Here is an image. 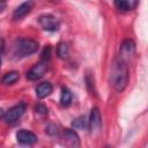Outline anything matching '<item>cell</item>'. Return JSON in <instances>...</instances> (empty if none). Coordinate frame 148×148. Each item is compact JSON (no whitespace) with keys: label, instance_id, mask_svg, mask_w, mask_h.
<instances>
[{"label":"cell","instance_id":"cell-19","mask_svg":"<svg viewBox=\"0 0 148 148\" xmlns=\"http://www.w3.org/2000/svg\"><path fill=\"white\" fill-rule=\"evenodd\" d=\"M46 133L50 134V135H56V134L58 133L57 126H56V125H49L47 128H46Z\"/></svg>","mask_w":148,"mask_h":148},{"label":"cell","instance_id":"cell-18","mask_svg":"<svg viewBox=\"0 0 148 148\" xmlns=\"http://www.w3.org/2000/svg\"><path fill=\"white\" fill-rule=\"evenodd\" d=\"M35 111H36V113L42 114V116L47 114V108L45 105H43V104H37L36 108H35Z\"/></svg>","mask_w":148,"mask_h":148},{"label":"cell","instance_id":"cell-7","mask_svg":"<svg viewBox=\"0 0 148 148\" xmlns=\"http://www.w3.org/2000/svg\"><path fill=\"white\" fill-rule=\"evenodd\" d=\"M62 140L64 143L71 148H76L80 146V139L76 132H74L71 128H65L62 132Z\"/></svg>","mask_w":148,"mask_h":148},{"label":"cell","instance_id":"cell-8","mask_svg":"<svg viewBox=\"0 0 148 148\" xmlns=\"http://www.w3.org/2000/svg\"><path fill=\"white\" fill-rule=\"evenodd\" d=\"M35 2L32 0L25 1L23 3H21L18 7H16V9L13 13V18L14 20H21L22 17H24L27 14H29L31 12V9L34 8Z\"/></svg>","mask_w":148,"mask_h":148},{"label":"cell","instance_id":"cell-12","mask_svg":"<svg viewBox=\"0 0 148 148\" xmlns=\"http://www.w3.org/2000/svg\"><path fill=\"white\" fill-rule=\"evenodd\" d=\"M135 51V44L133 40L131 39H126L123 42L121 46H120V54H121V58L120 59H124L125 57H128V56H132Z\"/></svg>","mask_w":148,"mask_h":148},{"label":"cell","instance_id":"cell-20","mask_svg":"<svg viewBox=\"0 0 148 148\" xmlns=\"http://www.w3.org/2000/svg\"><path fill=\"white\" fill-rule=\"evenodd\" d=\"M3 50H5V42L2 38H0V57L3 53Z\"/></svg>","mask_w":148,"mask_h":148},{"label":"cell","instance_id":"cell-13","mask_svg":"<svg viewBox=\"0 0 148 148\" xmlns=\"http://www.w3.org/2000/svg\"><path fill=\"white\" fill-rule=\"evenodd\" d=\"M18 79H20V74H18V72H16V71H12V72L6 73V74L2 76L1 82H2L3 84H13V83H15Z\"/></svg>","mask_w":148,"mask_h":148},{"label":"cell","instance_id":"cell-22","mask_svg":"<svg viewBox=\"0 0 148 148\" xmlns=\"http://www.w3.org/2000/svg\"><path fill=\"white\" fill-rule=\"evenodd\" d=\"M3 116H5V111H3L2 108H0V118H2Z\"/></svg>","mask_w":148,"mask_h":148},{"label":"cell","instance_id":"cell-21","mask_svg":"<svg viewBox=\"0 0 148 148\" xmlns=\"http://www.w3.org/2000/svg\"><path fill=\"white\" fill-rule=\"evenodd\" d=\"M6 8V1L5 0H0V12H2Z\"/></svg>","mask_w":148,"mask_h":148},{"label":"cell","instance_id":"cell-15","mask_svg":"<svg viewBox=\"0 0 148 148\" xmlns=\"http://www.w3.org/2000/svg\"><path fill=\"white\" fill-rule=\"evenodd\" d=\"M69 54V49L66 43H59L57 46V56L60 59H67Z\"/></svg>","mask_w":148,"mask_h":148},{"label":"cell","instance_id":"cell-11","mask_svg":"<svg viewBox=\"0 0 148 148\" xmlns=\"http://www.w3.org/2000/svg\"><path fill=\"white\" fill-rule=\"evenodd\" d=\"M53 90V87L50 82H42L36 88V96L38 98H45L47 97Z\"/></svg>","mask_w":148,"mask_h":148},{"label":"cell","instance_id":"cell-1","mask_svg":"<svg viewBox=\"0 0 148 148\" xmlns=\"http://www.w3.org/2000/svg\"><path fill=\"white\" fill-rule=\"evenodd\" d=\"M128 82V71L125 61L123 59H117L113 61L110 72V83L118 91L121 92L126 88Z\"/></svg>","mask_w":148,"mask_h":148},{"label":"cell","instance_id":"cell-14","mask_svg":"<svg viewBox=\"0 0 148 148\" xmlns=\"http://www.w3.org/2000/svg\"><path fill=\"white\" fill-rule=\"evenodd\" d=\"M72 103V92L67 88L61 89V95H60V104L61 106H68Z\"/></svg>","mask_w":148,"mask_h":148},{"label":"cell","instance_id":"cell-4","mask_svg":"<svg viewBox=\"0 0 148 148\" xmlns=\"http://www.w3.org/2000/svg\"><path fill=\"white\" fill-rule=\"evenodd\" d=\"M102 127V118L98 108H92L90 112V117L88 120V128L91 135H96L101 132Z\"/></svg>","mask_w":148,"mask_h":148},{"label":"cell","instance_id":"cell-17","mask_svg":"<svg viewBox=\"0 0 148 148\" xmlns=\"http://www.w3.org/2000/svg\"><path fill=\"white\" fill-rule=\"evenodd\" d=\"M50 57H51V47L47 45V46L44 47V50H43V52L40 54V61H45L46 62L50 59Z\"/></svg>","mask_w":148,"mask_h":148},{"label":"cell","instance_id":"cell-3","mask_svg":"<svg viewBox=\"0 0 148 148\" xmlns=\"http://www.w3.org/2000/svg\"><path fill=\"white\" fill-rule=\"evenodd\" d=\"M24 111H25V104L22 103V102L18 103V104H16V105H14V106H12L7 112H5V116H3L5 121L7 124H14V123H16L23 116Z\"/></svg>","mask_w":148,"mask_h":148},{"label":"cell","instance_id":"cell-6","mask_svg":"<svg viewBox=\"0 0 148 148\" xmlns=\"http://www.w3.org/2000/svg\"><path fill=\"white\" fill-rule=\"evenodd\" d=\"M47 71V65L45 61H39L37 64H35L27 73V79L30 81H36L38 79H40L45 72Z\"/></svg>","mask_w":148,"mask_h":148},{"label":"cell","instance_id":"cell-9","mask_svg":"<svg viewBox=\"0 0 148 148\" xmlns=\"http://www.w3.org/2000/svg\"><path fill=\"white\" fill-rule=\"evenodd\" d=\"M16 139L21 145H34L37 141V136L35 133L27 131V130H21L16 133Z\"/></svg>","mask_w":148,"mask_h":148},{"label":"cell","instance_id":"cell-5","mask_svg":"<svg viewBox=\"0 0 148 148\" xmlns=\"http://www.w3.org/2000/svg\"><path fill=\"white\" fill-rule=\"evenodd\" d=\"M38 23H39L40 27H42L44 30H46V31H57V30L59 29V27H60L59 21H58L53 15H50V14L39 16Z\"/></svg>","mask_w":148,"mask_h":148},{"label":"cell","instance_id":"cell-23","mask_svg":"<svg viewBox=\"0 0 148 148\" xmlns=\"http://www.w3.org/2000/svg\"><path fill=\"white\" fill-rule=\"evenodd\" d=\"M0 67H1V58H0Z\"/></svg>","mask_w":148,"mask_h":148},{"label":"cell","instance_id":"cell-2","mask_svg":"<svg viewBox=\"0 0 148 148\" xmlns=\"http://www.w3.org/2000/svg\"><path fill=\"white\" fill-rule=\"evenodd\" d=\"M38 50V43L29 38H18L14 45V56L16 58H24Z\"/></svg>","mask_w":148,"mask_h":148},{"label":"cell","instance_id":"cell-10","mask_svg":"<svg viewBox=\"0 0 148 148\" xmlns=\"http://www.w3.org/2000/svg\"><path fill=\"white\" fill-rule=\"evenodd\" d=\"M138 2H139V0H114L116 7L121 12L133 10L136 7Z\"/></svg>","mask_w":148,"mask_h":148},{"label":"cell","instance_id":"cell-16","mask_svg":"<svg viewBox=\"0 0 148 148\" xmlns=\"http://www.w3.org/2000/svg\"><path fill=\"white\" fill-rule=\"evenodd\" d=\"M72 125L74 126V128H79V130H83V128L87 126L86 120H84V117H80V118L75 119V120L72 123Z\"/></svg>","mask_w":148,"mask_h":148}]
</instances>
